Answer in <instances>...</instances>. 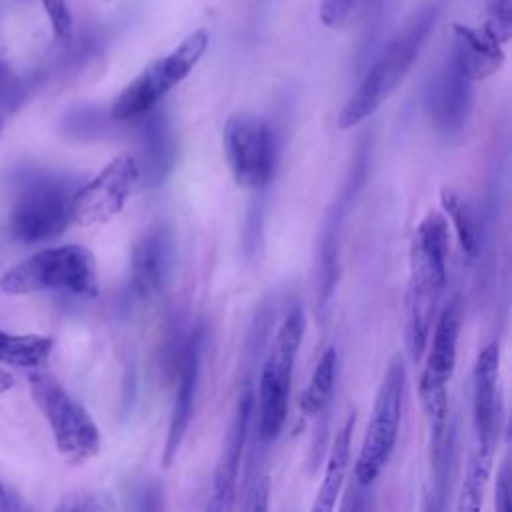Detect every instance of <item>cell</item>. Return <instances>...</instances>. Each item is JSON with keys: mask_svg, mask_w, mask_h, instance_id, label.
<instances>
[{"mask_svg": "<svg viewBox=\"0 0 512 512\" xmlns=\"http://www.w3.org/2000/svg\"><path fill=\"white\" fill-rule=\"evenodd\" d=\"M54 348V340L42 334H10L0 330V362L16 368L40 370Z\"/></svg>", "mask_w": 512, "mask_h": 512, "instance_id": "cell-20", "label": "cell"}, {"mask_svg": "<svg viewBox=\"0 0 512 512\" xmlns=\"http://www.w3.org/2000/svg\"><path fill=\"white\" fill-rule=\"evenodd\" d=\"M74 190L68 182L40 178L20 194L10 214V234L18 242L36 244L60 236L72 222L70 202Z\"/></svg>", "mask_w": 512, "mask_h": 512, "instance_id": "cell-9", "label": "cell"}, {"mask_svg": "<svg viewBox=\"0 0 512 512\" xmlns=\"http://www.w3.org/2000/svg\"><path fill=\"white\" fill-rule=\"evenodd\" d=\"M208 48V32L198 28L190 32L172 52L152 60L114 100L110 116L130 120L144 116L176 88L200 62Z\"/></svg>", "mask_w": 512, "mask_h": 512, "instance_id": "cell-5", "label": "cell"}, {"mask_svg": "<svg viewBox=\"0 0 512 512\" xmlns=\"http://www.w3.org/2000/svg\"><path fill=\"white\" fill-rule=\"evenodd\" d=\"M12 386H14V376L8 370L0 368V394L12 390Z\"/></svg>", "mask_w": 512, "mask_h": 512, "instance_id": "cell-30", "label": "cell"}, {"mask_svg": "<svg viewBox=\"0 0 512 512\" xmlns=\"http://www.w3.org/2000/svg\"><path fill=\"white\" fill-rule=\"evenodd\" d=\"M198 380H200V334H194L192 340L184 348V356H182V364H180L178 390L174 396V406H172V416H170L168 436H166L164 456H162V462L166 468L176 458V454L182 446V440L188 432L194 398H196V390H198Z\"/></svg>", "mask_w": 512, "mask_h": 512, "instance_id": "cell-16", "label": "cell"}, {"mask_svg": "<svg viewBox=\"0 0 512 512\" xmlns=\"http://www.w3.org/2000/svg\"><path fill=\"white\" fill-rule=\"evenodd\" d=\"M304 334V314L294 306L282 320L270 352L262 364L258 382V434L264 442L274 440L288 412L292 370Z\"/></svg>", "mask_w": 512, "mask_h": 512, "instance_id": "cell-6", "label": "cell"}, {"mask_svg": "<svg viewBox=\"0 0 512 512\" xmlns=\"http://www.w3.org/2000/svg\"><path fill=\"white\" fill-rule=\"evenodd\" d=\"M140 180V164L130 154L116 156L98 176L72 194L70 212L78 226L104 224L122 212L126 200Z\"/></svg>", "mask_w": 512, "mask_h": 512, "instance_id": "cell-11", "label": "cell"}, {"mask_svg": "<svg viewBox=\"0 0 512 512\" xmlns=\"http://www.w3.org/2000/svg\"><path fill=\"white\" fill-rule=\"evenodd\" d=\"M8 506H10V502H8V492H6V488H4V484H2V480H0V512H2V510H8Z\"/></svg>", "mask_w": 512, "mask_h": 512, "instance_id": "cell-31", "label": "cell"}, {"mask_svg": "<svg viewBox=\"0 0 512 512\" xmlns=\"http://www.w3.org/2000/svg\"><path fill=\"white\" fill-rule=\"evenodd\" d=\"M254 396L250 390L242 392L234 410V418L228 430V436L224 440V448L214 472L212 482V498L208 508L210 510H230L236 500V484H238V468H240V456L244 450L248 424L252 416Z\"/></svg>", "mask_w": 512, "mask_h": 512, "instance_id": "cell-15", "label": "cell"}, {"mask_svg": "<svg viewBox=\"0 0 512 512\" xmlns=\"http://www.w3.org/2000/svg\"><path fill=\"white\" fill-rule=\"evenodd\" d=\"M222 146L238 186L258 188L270 180L276 164V142L264 118L246 112L232 114L222 130Z\"/></svg>", "mask_w": 512, "mask_h": 512, "instance_id": "cell-8", "label": "cell"}, {"mask_svg": "<svg viewBox=\"0 0 512 512\" xmlns=\"http://www.w3.org/2000/svg\"><path fill=\"white\" fill-rule=\"evenodd\" d=\"M142 130V168L140 178L148 188L158 186L174 166V138L170 126L160 112H146Z\"/></svg>", "mask_w": 512, "mask_h": 512, "instance_id": "cell-18", "label": "cell"}, {"mask_svg": "<svg viewBox=\"0 0 512 512\" xmlns=\"http://www.w3.org/2000/svg\"><path fill=\"white\" fill-rule=\"evenodd\" d=\"M336 368H338V354L330 346L320 356V360L312 372V378L300 398V410L304 416L312 418L324 410V406L328 404L332 390H334Z\"/></svg>", "mask_w": 512, "mask_h": 512, "instance_id": "cell-23", "label": "cell"}, {"mask_svg": "<svg viewBox=\"0 0 512 512\" xmlns=\"http://www.w3.org/2000/svg\"><path fill=\"white\" fill-rule=\"evenodd\" d=\"M372 0H320V22L326 28L342 30L356 22Z\"/></svg>", "mask_w": 512, "mask_h": 512, "instance_id": "cell-24", "label": "cell"}, {"mask_svg": "<svg viewBox=\"0 0 512 512\" xmlns=\"http://www.w3.org/2000/svg\"><path fill=\"white\" fill-rule=\"evenodd\" d=\"M112 508V502H108L104 496L88 490H76L66 496H62L56 510H72V512H96V510H108Z\"/></svg>", "mask_w": 512, "mask_h": 512, "instance_id": "cell-27", "label": "cell"}, {"mask_svg": "<svg viewBox=\"0 0 512 512\" xmlns=\"http://www.w3.org/2000/svg\"><path fill=\"white\" fill-rule=\"evenodd\" d=\"M174 234L166 224H154L140 234L132 248V288L138 296L150 298L160 292L174 266Z\"/></svg>", "mask_w": 512, "mask_h": 512, "instance_id": "cell-13", "label": "cell"}, {"mask_svg": "<svg viewBox=\"0 0 512 512\" xmlns=\"http://www.w3.org/2000/svg\"><path fill=\"white\" fill-rule=\"evenodd\" d=\"M496 448L492 446H478L474 444L472 456L468 460L460 500H458V512H478L484 498V488L492 472Z\"/></svg>", "mask_w": 512, "mask_h": 512, "instance_id": "cell-22", "label": "cell"}, {"mask_svg": "<svg viewBox=\"0 0 512 512\" xmlns=\"http://www.w3.org/2000/svg\"><path fill=\"white\" fill-rule=\"evenodd\" d=\"M30 394L46 418L58 452L72 464H82L100 452V430L88 410L74 400L56 378L32 372Z\"/></svg>", "mask_w": 512, "mask_h": 512, "instance_id": "cell-4", "label": "cell"}, {"mask_svg": "<svg viewBox=\"0 0 512 512\" xmlns=\"http://www.w3.org/2000/svg\"><path fill=\"white\" fill-rule=\"evenodd\" d=\"M404 386L406 368L402 356L396 354L388 362L384 378L378 386L370 422L362 440L360 454L356 458L354 476L360 486H370L392 456L402 418Z\"/></svg>", "mask_w": 512, "mask_h": 512, "instance_id": "cell-7", "label": "cell"}, {"mask_svg": "<svg viewBox=\"0 0 512 512\" xmlns=\"http://www.w3.org/2000/svg\"><path fill=\"white\" fill-rule=\"evenodd\" d=\"M494 504H496L498 512H512V470H510L508 460H504L498 470Z\"/></svg>", "mask_w": 512, "mask_h": 512, "instance_id": "cell-28", "label": "cell"}, {"mask_svg": "<svg viewBox=\"0 0 512 512\" xmlns=\"http://www.w3.org/2000/svg\"><path fill=\"white\" fill-rule=\"evenodd\" d=\"M0 290L12 296L66 292L82 298L98 294V266L92 250L80 244L44 248L0 276Z\"/></svg>", "mask_w": 512, "mask_h": 512, "instance_id": "cell-3", "label": "cell"}, {"mask_svg": "<svg viewBox=\"0 0 512 512\" xmlns=\"http://www.w3.org/2000/svg\"><path fill=\"white\" fill-rule=\"evenodd\" d=\"M504 44L488 30L468 24H454V60L474 80H486L504 64Z\"/></svg>", "mask_w": 512, "mask_h": 512, "instance_id": "cell-17", "label": "cell"}, {"mask_svg": "<svg viewBox=\"0 0 512 512\" xmlns=\"http://www.w3.org/2000/svg\"><path fill=\"white\" fill-rule=\"evenodd\" d=\"M458 334H460V306L452 302L440 314V320L434 328L432 346L418 380V394L430 422L432 440L440 438L446 432V414H448L446 386L456 368Z\"/></svg>", "mask_w": 512, "mask_h": 512, "instance_id": "cell-10", "label": "cell"}, {"mask_svg": "<svg viewBox=\"0 0 512 512\" xmlns=\"http://www.w3.org/2000/svg\"><path fill=\"white\" fill-rule=\"evenodd\" d=\"M440 202L454 226L462 254L468 260H474L480 252V226L474 208L452 188H442Z\"/></svg>", "mask_w": 512, "mask_h": 512, "instance_id": "cell-21", "label": "cell"}, {"mask_svg": "<svg viewBox=\"0 0 512 512\" xmlns=\"http://www.w3.org/2000/svg\"><path fill=\"white\" fill-rule=\"evenodd\" d=\"M426 106L440 132L450 136L464 130L472 110V80L462 72L454 56L430 80Z\"/></svg>", "mask_w": 512, "mask_h": 512, "instance_id": "cell-12", "label": "cell"}, {"mask_svg": "<svg viewBox=\"0 0 512 512\" xmlns=\"http://www.w3.org/2000/svg\"><path fill=\"white\" fill-rule=\"evenodd\" d=\"M438 12L440 8L436 2L422 6L410 18L404 30L382 50V54L366 72L358 88L342 106L336 120L338 128L348 130L358 126L392 96V92L398 88V84L404 80L406 72L418 58L428 34L436 24Z\"/></svg>", "mask_w": 512, "mask_h": 512, "instance_id": "cell-2", "label": "cell"}, {"mask_svg": "<svg viewBox=\"0 0 512 512\" xmlns=\"http://www.w3.org/2000/svg\"><path fill=\"white\" fill-rule=\"evenodd\" d=\"M482 28L506 44L512 32V0H486V20Z\"/></svg>", "mask_w": 512, "mask_h": 512, "instance_id": "cell-25", "label": "cell"}, {"mask_svg": "<svg viewBox=\"0 0 512 512\" xmlns=\"http://www.w3.org/2000/svg\"><path fill=\"white\" fill-rule=\"evenodd\" d=\"M44 6V12L50 20L52 34L58 42L66 44L72 36V16L68 10L66 0H40Z\"/></svg>", "mask_w": 512, "mask_h": 512, "instance_id": "cell-26", "label": "cell"}, {"mask_svg": "<svg viewBox=\"0 0 512 512\" xmlns=\"http://www.w3.org/2000/svg\"><path fill=\"white\" fill-rule=\"evenodd\" d=\"M354 424H356V414L350 412L334 436L326 472L316 492V500L312 504L314 512H330L336 504V498L340 496V490L348 472V464H350V444H352Z\"/></svg>", "mask_w": 512, "mask_h": 512, "instance_id": "cell-19", "label": "cell"}, {"mask_svg": "<svg viewBox=\"0 0 512 512\" xmlns=\"http://www.w3.org/2000/svg\"><path fill=\"white\" fill-rule=\"evenodd\" d=\"M268 492H270V482H268V476L262 474L258 480H254L252 492L248 496V504L244 508L246 510H266L268 508Z\"/></svg>", "mask_w": 512, "mask_h": 512, "instance_id": "cell-29", "label": "cell"}, {"mask_svg": "<svg viewBox=\"0 0 512 512\" xmlns=\"http://www.w3.org/2000/svg\"><path fill=\"white\" fill-rule=\"evenodd\" d=\"M2 126H4V118L0 116V132H2Z\"/></svg>", "mask_w": 512, "mask_h": 512, "instance_id": "cell-32", "label": "cell"}, {"mask_svg": "<svg viewBox=\"0 0 512 512\" xmlns=\"http://www.w3.org/2000/svg\"><path fill=\"white\" fill-rule=\"evenodd\" d=\"M498 374H500V346L486 344L474 362L472 372V416L476 444L494 446L498 440Z\"/></svg>", "mask_w": 512, "mask_h": 512, "instance_id": "cell-14", "label": "cell"}, {"mask_svg": "<svg viewBox=\"0 0 512 512\" xmlns=\"http://www.w3.org/2000/svg\"><path fill=\"white\" fill-rule=\"evenodd\" d=\"M448 222L430 210L410 242V276L404 294V340L412 360H420L430 338V324L446 284Z\"/></svg>", "mask_w": 512, "mask_h": 512, "instance_id": "cell-1", "label": "cell"}]
</instances>
